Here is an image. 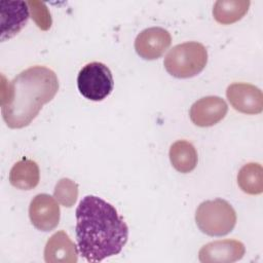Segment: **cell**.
<instances>
[{"instance_id": "ac0fdd59", "label": "cell", "mask_w": 263, "mask_h": 263, "mask_svg": "<svg viewBox=\"0 0 263 263\" xmlns=\"http://www.w3.org/2000/svg\"><path fill=\"white\" fill-rule=\"evenodd\" d=\"M31 15L37 27L43 31L48 30L51 27V16L48 8L43 2L40 1H28L27 2Z\"/></svg>"}, {"instance_id": "30bf717a", "label": "cell", "mask_w": 263, "mask_h": 263, "mask_svg": "<svg viewBox=\"0 0 263 263\" xmlns=\"http://www.w3.org/2000/svg\"><path fill=\"white\" fill-rule=\"evenodd\" d=\"M245 252V246L239 240H216L204 245L199 250L198 259L202 263H231L240 260Z\"/></svg>"}, {"instance_id": "8992f818", "label": "cell", "mask_w": 263, "mask_h": 263, "mask_svg": "<svg viewBox=\"0 0 263 263\" xmlns=\"http://www.w3.org/2000/svg\"><path fill=\"white\" fill-rule=\"evenodd\" d=\"M60 205L53 197L46 193L37 194L30 202L29 217L32 225L38 230L48 232L60 222Z\"/></svg>"}, {"instance_id": "277c9868", "label": "cell", "mask_w": 263, "mask_h": 263, "mask_svg": "<svg viewBox=\"0 0 263 263\" xmlns=\"http://www.w3.org/2000/svg\"><path fill=\"white\" fill-rule=\"evenodd\" d=\"M199 230L210 236H223L231 232L236 224V213L232 205L222 199L201 202L195 213Z\"/></svg>"}, {"instance_id": "e0dca14e", "label": "cell", "mask_w": 263, "mask_h": 263, "mask_svg": "<svg viewBox=\"0 0 263 263\" xmlns=\"http://www.w3.org/2000/svg\"><path fill=\"white\" fill-rule=\"evenodd\" d=\"M53 196L62 205L71 208L78 197V185L69 178H63L55 184Z\"/></svg>"}, {"instance_id": "ba28073f", "label": "cell", "mask_w": 263, "mask_h": 263, "mask_svg": "<svg viewBox=\"0 0 263 263\" xmlns=\"http://www.w3.org/2000/svg\"><path fill=\"white\" fill-rule=\"evenodd\" d=\"M172 37L167 30L151 27L138 34L135 40L136 52L144 60L152 61L160 58L171 46Z\"/></svg>"}, {"instance_id": "7c38bea8", "label": "cell", "mask_w": 263, "mask_h": 263, "mask_svg": "<svg viewBox=\"0 0 263 263\" xmlns=\"http://www.w3.org/2000/svg\"><path fill=\"white\" fill-rule=\"evenodd\" d=\"M78 253L69 235L60 230L48 238L44 248V260L46 263H76Z\"/></svg>"}, {"instance_id": "3957f363", "label": "cell", "mask_w": 263, "mask_h": 263, "mask_svg": "<svg viewBox=\"0 0 263 263\" xmlns=\"http://www.w3.org/2000/svg\"><path fill=\"white\" fill-rule=\"evenodd\" d=\"M208 63V51L203 44L189 41L174 46L164 58L163 65L176 78H190L199 74Z\"/></svg>"}, {"instance_id": "8fae6325", "label": "cell", "mask_w": 263, "mask_h": 263, "mask_svg": "<svg viewBox=\"0 0 263 263\" xmlns=\"http://www.w3.org/2000/svg\"><path fill=\"white\" fill-rule=\"evenodd\" d=\"M0 4L1 41H5L26 26L29 18V6L24 1H2Z\"/></svg>"}, {"instance_id": "5b68a950", "label": "cell", "mask_w": 263, "mask_h": 263, "mask_svg": "<svg viewBox=\"0 0 263 263\" xmlns=\"http://www.w3.org/2000/svg\"><path fill=\"white\" fill-rule=\"evenodd\" d=\"M113 86L112 73L103 63H88L78 73V90L87 100L95 102L103 101L112 92Z\"/></svg>"}, {"instance_id": "6da1fadb", "label": "cell", "mask_w": 263, "mask_h": 263, "mask_svg": "<svg viewBox=\"0 0 263 263\" xmlns=\"http://www.w3.org/2000/svg\"><path fill=\"white\" fill-rule=\"evenodd\" d=\"M75 214L78 251L87 262H100L122 251L128 239V227L111 203L86 195Z\"/></svg>"}, {"instance_id": "52a82bcc", "label": "cell", "mask_w": 263, "mask_h": 263, "mask_svg": "<svg viewBox=\"0 0 263 263\" xmlns=\"http://www.w3.org/2000/svg\"><path fill=\"white\" fill-rule=\"evenodd\" d=\"M226 97L230 105L238 112L245 114H259L263 110V93L257 86L235 82L226 89Z\"/></svg>"}, {"instance_id": "9a60e30c", "label": "cell", "mask_w": 263, "mask_h": 263, "mask_svg": "<svg viewBox=\"0 0 263 263\" xmlns=\"http://www.w3.org/2000/svg\"><path fill=\"white\" fill-rule=\"evenodd\" d=\"M250 4L249 0H218L213 7L214 18L222 25L233 24L245 16Z\"/></svg>"}, {"instance_id": "4fadbf2b", "label": "cell", "mask_w": 263, "mask_h": 263, "mask_svg": "<svg viewBox=\"0 0 263 263\" xmlns=\"http://www.w3.org/2000/svg\"><path fill=\"white\" fill-rule=\"evenodd\" d=\"M40 180L38 164L31 159L23 158L15 162L9 173L10 184L21 190L35 188Z\"/></svg>"}, {"instance_id": "7a4b0ae2", "label": "cell", "mask_w": 263, "mask_h": 263, "mask_svg": "<svg viewBox=\"0 0 263 263\" xmlns=\"http://www.w3.org/2000/svg\"><path fill=\"white\" fill-rule=\"evenodd\" d=\"M59 90L57 74L44 66H33L22 71L2 87L1 113L10 128L29 125L42 106L50 102Z\"/></svg>"}, {"instance_id": "5bb4252c", "label": "cell", "mask_w": 263, "mask_h": 263, "mask_svg": "<svg viewBox=\"0 0 263 263\" xmlns=\"http://www.w3.org/2000/svg\"><path fill=\"white\" fill-rule=\"evenodd\" d=\"M170 160L178 172L190 173L197 164V152L190 142L179 140L170 148Z\"/></svg>"}, {"instance_id": "2e32d148", "label": "cell", "mask_w": 263, "mask_h": 263, "mask_svg": "<svg viewBox=\"0 0 263 263\" xmlns=\"http://www.w3.org/2000/svg\"><path fill=\"white\" fill-rule=\"evenodd\" d=\"M237 184L247 194H261L263 192V170L261 164L250 162L241 166L237 174Z\"/></svg>"}, {"instance_id": "9c48e42d", "label": "cell", "mask_w": 263, "mask_h": 263, "mask_svg": "<svg viewBox=\"0 0 263 263\" xmlns=\"http://www.w3.org/2000/svg\"><path fill=\"white\" fill-rule=\"evenodd\" d=\"M226 102L217 96H209L199 99L190 108L191 121L200 127H209L220 122L227 114Z\"/></svg>"}]
</instances>
